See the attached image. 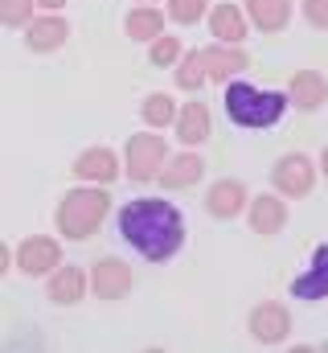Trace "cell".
<instances>
[{
    "mask_svg": "<svg viewBox=\"0 0 328 353\" xmlns=\"http://www.w3.org/2000/svg\"><path fill=\"white\" fill-rule=\"evenodd\" d=\"M132 288H136L132 263H123V259H115V255L90 263V296H99V300H123Z\"/></svg>",
    "mask_w": 328,
    "mask_h": 353,
    "instance_id": "cell-8",
    "label": "cell"
},
{
    "mask_svg": "<svg viewBox=\"0 0 328 353\" xmlns=\"http://www.w3.org/2000/svg\"><path fill=\"white\" fill-rule=\"evenodd\" d=\"M172 132H176V140H181L185 148L205 144V140H209V132H214V115H209L205 99H189V103H181V115H176Z\"/></svg>",
    "mask_w": 328,
    "mask_h": 353,
    "instance_id": "cell-16",
    "label": "cell"
},
{
    "mask_svg": "<svg viewBox=\"0 0 328 353\" xmlns=\"http://www.w3.org/2000/svg\"><path fill=\"white\" fill-rule=\"evenodd\" d=\"M246 205H250V193L238 176H222L205 189V214L218 222H234L238 214H246Z\"/></svg>",
    "mask_w": 328,
    "mask_h": 353,
    "instance_id": "cell-9",
    "label": "cell"
},
{
    "mask_svg": "<svg viewBox=\"0 0 328 353\" xmlns=\"http://www.w3.org/2000/svg\"><path fill=\"white\" fill-rule=\"evenodd\" d=\"M123 33L132 41H156L164 33V8L161 4H132V12L123 17Z\"/></svg>",
    "mask_w": 328,
    "mask_h": 353,
    "instance_id": "cell-21",
    "label": "cell"
},
{
    "mask_svg": "<svg viewBox=\"0 0 328 353\" xmlns=\"http://www.w3.org/2000/svg\"><path fill=\"white\" fill-rule=\"evenodd\" d=\"M222 107L230 115L234 128H246V132H263V128H275L287 107H291V94L287 90H258L243 83V79H230L226 90H222Z\"/></svg>",
    "mask_w": 328,
    "mask_h": 353,
    "instance_id": "cell-2",
    "label": "cell"
},
{
    "mask_svg": "<svg viewBox=\"0 0 328 353\" xmlns=\"http://www.w3.org/2000/svg\"><path fill=\"white\" fill-rule=\"evenodd\" d=\"M164 165H168V144L161 132H136L123 148V176L136 185H152L161 181Z\"/></svg>",
    "mask_w": 328,
    "mask_h": 353,
    "instance_id": "cell-4",
    "label": "cell"
},
{
    "mask_svg": "<svg viewBox=\"0 0 328 353\" xmlns=\"http://www.w3.org/2000/svg\"><path fill=\"white\" fill-rule=\"evenodd\" d=\"M246 329H250V337L258 341V345H283L287 337H291V308L283 304V300H263V304H254L250 308V316H246Z\"/></svg>",
    "mask_w": 328,
    "mask_h": 353,
    "instance_id": "cell-5",
    "label": "cell"
},
{
    "mask_svg": "<svg viewBox=\"0 0 328 353\" xmlns=\"http://www.w3.org/2000/svg\"><path fill=\"white\" fill-rule=\"evenodd\" d=\"M320 173L328 176V144H325V152H320Z\"/></svg>",
    "mask_w": 328,
    "mask_h": 353,
    "instance_id": "cell-29",
    "label": "cell"
},
{
    "mask_svg": "<svg viewBox=\"0 0 328 353\" xmlns=\"http://www.w3.org/2000/svg\"><path fill=\"white\" fill-rule=\"evenodd\" d=\"M209 0H168V21L176 25H197L201 17H209Z\"/></svg>",
    "mask_w": 328,
    "mask_h": 353,
    "instance_id": "cell-26",
    "label": "cell"
},
{
    "mask_svg": "<svg viewBox=\"0 0 328 353\" xmlns=\"http://www.w3.org/2000/svg\"><path fill=\"white\" fill-rule=\"evenodd\" d=\"M136 4H161V0H136Z\"/></svg>",
    "mask_w": 328,
    "mask_h": 353,
    "instance_id": "cell-30",
    "label": "cell"
},
{
    "mask_svg": "<svg viewBox=\"0 0 328 353\" xmlns=\"http://www.w3.org/2000/svg\"><path fill=\"white\" fill-rule=\"evenodd\" d=\"M291 296L296 300H325L328 296V243H320L312 251V263L308 271H300L291 279Z\"/></svg>",
    "mask_w": 328,
    "mask_h": 353,
    "instance_id": "cell-18",
    "label": "cell"
},
{
    "mask_svg": "<svg viewBox=\"0 0 328 353\" xmlns=\"http://www.w3.org/2000/svg\"><path fill=\"white\" fill-rule=\"evenodd\" d=\"M246 222H250V230L263 234V239L279 234V230L287 226V197H283L279 189H275V193H258V197H250V205H246Z\"/></svg>",
    "mask_w": 328,
    "mask_h": 353,
    "instance_id": "cell-11",
    "label": "cell"
},
{
    "mask_svg": "<svg viewBox=\"0 0 328 353\" xmlns=\"http://www.w3.org/2000/svg\"><path fill=\"white\" fill-rule=\"evenodd\" d=\"M62 267V243L50 239V234H29L17 243V271L37 279V275H50Z\"/></svg>",
    "mask_w": 328,
    "mask_h": 353,
    "instance_id": "cell-7",
    "label": "cell"
},
{
    "mask_svg": "<svg viewBox=\"0 0 328 353\" xmlns=\"http://www.w3.org/2000/svg\"><path fill=\"white\" fill-rule=\"evenodd\" d=\"M172 79H176V90H201L205 87V79H209V70H205V54L201 50H185L181 54V62L172 66Z\"/></svg>",
    "mask_w": 328,
    "mask_h": 353,
    "instance_id": "cell-22",
    "label": "cell"
},
{
    "mask_svg": "<svg viewBox=\"0 0 328 353\" xmlns=\"http://www.w3.org/2000/svg\"><path fill=\"white\" fill-rule=\"evenodd\" d=\"M37 8H41V12H62L66 0H37Z\"/></svg>",
    "mask_w": 328,
    "mask_h": 353,
    "instance_id": "cell-28",
    "label": "cell"
},
{
    "mask_svg": "<svg viewBox=\"0 0 328 353\" xmlns=\"http://www.w3.org/2000/svg\"><path fill=\"white\" fill-rule=\"evenodd\" d=\"M176 115H181V107H176V99H172L168 90H152V94L140 103V119H144L148 128H172Z\"/></svg>",
    "mask_w": 328,
    "mask_h": 353,
    "instance_id": "cell-23",
    "label": "cell"
},
{
    "mask_svg": "<svg viewBox=\"0 0 328 353\" xmlns=\"http://www.w3.org/2000/svg\"><path fill=\"white\" fill-rule=\"evenodd\" d=\"M107 214H111V193H107V185H90V181H86V185L70 189V193L58 201L54 226H58L62 239L86 243V239L107 222Z\"/></svg>",
    "mask_w": 328,
    "mask_h": 353,
    "instance_id": "cell-3",
    "label": "cell"
},
{
    "mask_svg": "<svg viewBox=\"0 0 328 353\" xmlns=\"http://www.w3.org/2000/svg\"><path fill=\"white\" fill-rule=\"evenodd\" d=\"M74 176L79 181H90V185H111L123 176V161L107 148V144H90L74 157Z\"/></svg>",
    "mask_w": 328,
    "mask_h": 353,
    "instance_id": "cell-10",
    "label": "cell"
},
{
    "mask_svg": "<svg viewBox=\"0 0 328 353\" xmlns=\"http://www.w3.org/2000/svg\"><path fill=\"white\" fill-rule=\"evenodd\" d=\"M209 33H214V41H234V46H243L246 37H250V17H246L243 4H234V0H222V4H214L209 8Z\"/></svg>",
    "mask_w": 328,
    "mask_h": 353,
    "instance_id": "cell-14",
    "label": "cell"
},
{
    "mask_svg": "<svg viewBox=\"0 0 328 353\" xmlns=\"http://www.w3.org/2000/svg\"><path fill=\"white\" fill-rule=\"evenodd\" d=\"M181 54H185V46H181V37H176V33H161L156 41H148V62H152L156 70L176 66V62H181Z\"/></svg>",
    "mask_w": 328,
    "mask_h": 353,
    "instance_id": "cell-24",
    "label": "cell"
},
{
    "mask_svg": "<svg viewBox=\"0 0 328 353\" xmlns=\"http://www.w3.org/2000/svg\"><path fill=\"white\" fill-rule=\"evenodd\" d=\"M316 165L304 157V152H283L279 161H275V169H271V185L283 193V197H291V201H300V197H308L312 189H316Z\"/></svg>",
    "mask_w": 328,
    "mask_h": 353,
    "instance_id": "cell-6",
    "label": "cell"
},
{
    "mask_svg": "<svg viewBox=\"0 0 328 353\" xmlns=\"http://www.w3.org/2000/svg\"><path fill=\"white\" fill-rule=\"evenodd\" d=\"M287 94H291L296 111H320L328 103V79L320 70H296L287 83Z\"/></svg>",
    "mask_w": 328,
    "mask_h": 353,
    "instance_id": "cell-17",
    "label": "cell"
},
{
    "mask_svg": "<svg viewBox=\"0 0 328 353\" xmlns=\"http://www.w3.org/2000/svg\"><path fill=\"white\" fill-rule=\"evenodd\" d=\"M37 17V0H0V21L4 29H25Z\"/></svg>",
    "mask_w": 328,
    "mask_h": 353,
    "instance_id": "cell-25",
    "label": "cell"
},
{
    "mask_svg": "<svg viewBox=\"0 0 328 353\" xmlns=\"http://www.w3.org/2000/svg\"><path fill=\"white\" fill-rule=\"evenodd\" d=\"M70 41V21L62 12H45V17H33L25 25V46L33 54H54Z\"/></svg>",
    "mask_w": 328,
    "mask_h": 353,
    "instance_id": "cell-13",
    "label": "cell"
},
{
    "mask_svg": "<svg viewBox=\"0 0 328 353\" xmlns=\"http://www.w3.org/2000/svg\"><path fill=\"white\" fill-rule=\"evenodd\" d=\"M243 8L258 33H283L291 25V12H296L291 0H243Z\"/></svg>",
    "mask_w": 328,
    "mask_h": 353,
    "instance_id": "cell-19",
    "label": "cell"
},
{
    "mask_svg": "<svg viewBox=\"0 0 328 353\" xmlns=\"http://www.w3.org/2000/svg\"><path fill=\"white\" fill-rule=\"evenodd\" d=\"M86 292H90V271H82V267H74V263H62L58 271L45 275V296H50L58 308H74Z\"/></svg>",
    "mask_w": 328,
    "mask_h": 353,
    "instance_id": "cell-12",
    "label": "cell"
},
{
    "mask_svg": "<svg viewBox=\"0 0 328 353\" xmlns=\"http://www.w3.org/2000/svg\"><path fill=\"white\" fill-rule=\"evenodd\" d=\"M300 12L312 29H325L328 33V0H300Z\"/></svg>",
    "mask_w": 328,
    "mask_h": 353,
    "instance_id": "cell-27",
    "label": "cell"
},
{
    "mask_svg": "<svg viewBox=\"0 0 328 353\" xmlns=\"http://www.w3.org/2000/svg\"><path fill=\"white\" fill-rule=\"evenodd\" d=\"M205 54V70H209V79L214 83H230V79H238L246 66H250V54H246L243 46H234V41H214V46H205L201 50Z\"/></svg>",
    "mask_w": 328,
    "mask_h": 353,
    "instance_id": "cell-15",
    "label": "cell"
},
{
    "mask_svg": "<svg viewBox=\"0 0 328 353\" xmlns=\"http://www.w3.org/2000/svg\"><path fill=\"white\" fill-rule=\"evenodd\" d=\"M201 176H205V161H201L197 152H176V157H168V165H164L161 185L176 193V189H193V185H201Z\"/></svg>",
    "mask_w": 328,
    "mask_h": 353,
    "instance_id": "cell-20",
    "label": "cell"
},
{
    "mask_svg": "<svg viewBox=\"0 0 328 353\" xmlns=\"http://www.w3.org/2000/svg\"><path fill=\"white\" fill-rule=\"evenodd\" d=\"M119 239L148 263H168L185 247V214L164 197H136L119 210Z\"/></svg>",
    "mask_w": 328,
    "mask_h": 353,
    "instance_id": "cell-1",
    "label": "cell"
}]
</instances>
